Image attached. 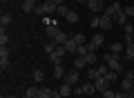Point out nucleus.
Segmentation results:
<instances>
[{"instance_id":"nucleus-44","label":"nucleus","mask_w":134,"mask_h":98,"mask_svg":"<svg viewBox=\"0 0 134 98\" xmlns=\"http://www.w3.org/2000/svg\"><path fill=\"white\" fill-rule=\"evenodd\" d=\"M130 94H134V85H132V91H130Z\"/></svg>"},{"instance_id":"nucleus-20","label":"nucleus","mask_w":134,"mask_h":98,"mask_svg":"<svg viewBox=\"0 0 134 98\" xmlns=\"http://www.w3.org/2000/svg\"><path fill=\"white\" fill-rule=\"evenodd\" d=\"M56 42H54V40H49L47 42V45H45V54H47V56H49V54H54V51H56Z\"/></svg>"},{"instance_id":"nucleus-46","label":"nucleus","mask_w":134,"mask_h":98,"mask_svg":"<svg viewBox=\"0 0 134 98\" xmlns=\"http://www.w3.org/2000/svg\"><path fill=\"white\" fill-rule=\"evenodd\" d=\"M100 98H103V96H100Z\"/></svg>"},{"instance_id":"nucleus-6","label":"nucleus","mask_w":134,"mask_h":98,"mask_svg":"<svg viewBox=\"0 0 134 98\" xmlns=\"http://www.w3.org/2000/svg\"><path fill=\"white\" fill-rule=\"evenodd\" d=\"M94 87H96V91H100V94H103L105 89H110V83H107V80L103 78V76H100V78H96V80H94Z\"/></svg>"},{"instance_id":"nucleus-8","label":"nucleus","mask_w":134,"mask_h":98,"mask_svg":"<svg viewBox=\"0 0 134 98\" xmlns=\"http://www.w3.org/2000/svg\"><path fill=\"white\" fill-rule=\"evenodd\" d=\"M121 60H123V65H125V62H132V60H134V42H132V45H127V49H125V56L121 58Z\"/></svg>"},{"instance_id":"nucleus-21","label":"nucleus","mask_w":134,"mask_h":98,"mask_svg":"<svg viewBox=\"0 0 134 98\" xmlns=\"http://www.w3.org/2000/svg\"><path fill=\"white\" fill-rule=\"evenodd\" d=\"M87 76H90V80H92V83H94L96 78H100V74L96 71V67H90V69H87Z\"/></svg>"},{"instance_id":"nucleus-28","label":"nucleus","mask_w":134,"mask_h":98,"mask_svg":"<svg viewBox=\"0 0 134 98\" xmlns=\"http://www.w3.org/2000/svg\"><path fill=\"white\" fill-rule=\"evenodd\" d=\"M90 25H92V29H100V16H92Z\"/></svg>"},{"instance_id":"nucleus-47","label":"nucleus","mask_w":134,"mask_h":98,"mask_svg":"<svg viewBox=\"0 0 134 98\" xmlns=\"http://www.w3.org/2000/svg\"><path fill=\"white\" fill-rule=\"evenodd\" d=\"M81 98H83V96H81Z\"/></svg>"},{"instance_id":"nucleus-5","label":"nucleus","mask_w":134,"mask_h":98,"mask_svg":"<svg viewBox=\"0 0 134 98\" xmlns=\"http://www.w3.org/2000/svg\"><path fill=\"white\" fill-rule=\"evenodd\" d=\"M87 7H90L94 14H98V11L105 9V2H103V0H87Z\"/></svg>"},{"instance_id":"nucleus-41","label":"nucleus","mask_w":134,"mask_h":98,"mask_svg":"<svg viewBox=\"0 0 134 98\" xmlns=\"http://www.w3.org/2000/svg\"><path fill=\"white\" fill-rule=\"evenodd\" d=\"M125 98H134V94H127V96H125Z\"/></svg>"},{"instance_id":"nucleus-24","label":"nucleus","mask_w":134,"mask_h":98,"mask_svg":"<svg viewBox=\"0 0 134 98\" xmlns=\"http://www.w3.org/2000/svg\"><path fill=\"white\" fill-rule=\"evenodd\" d=\"M65 20H67V22H72V25L78 22V14H76V11H69V14L65 16Z\"/></svg>"},{"instance_id":"nucleus-4","label":"nucleus","mask_w":134,"mask_h":98,"mask_svg":"<svg viewBox=\"0 0 134 98\" xmlns=\"http://www.w3.org/2000/svg\"><path fill=\"white\" fill-rule=\"evenodd\" d=\"M0 67H2V69L9 67V49H7V47H0Z\"/></svg>"},{"instance_id":"nucleus-30","label":"nucleus","mask_w":134,"mask_h":98,"mask_svg":"<svg viewBox=\"0 0 134 98\" xmlns=\"http://www.w3.org/2000/svg\"><path fill=\"white\" fill-rule=\"evenodd\" d=\"M83 91H85V96H90V94H94V91H96L94 83H90V85H83Z\"/></svg>"},{"instance_id":"nucleus-38","label":"nucleus","mask_w":134,"mask_h":98,"mask_svg":"<svg viewBox=\"0 0 134 98\" xmlns=\"http://www.w3.org/2000/svg\"><path fill=\"white\" fill-rule=\"evenodd\" d=\"M125 78H127V80H134V69H127V71H125Z\"/></svg>"},{"instance_id":"nucleus-10","label":"nucleus","mask_w":134,"mask_h":98,"mask_svg":"<svg viewBox=\"0 0 134 98\" xmlns=\"http://www.w3.org/2000/svg\"><path fill=\"white\" fill-rule=\"evenodd\" d=\"M92 45H96V47H100V45H103V42H105V36H103V33H100V31H94V36H92Z\"/></svg>"},{"instance_id":"nucleus-22","label":"nucleus","mask_w":134,"mask_h":98,"mask_svg":"<svg viewBox=\"0 0 134 98\" xmlns=\"http://www.w3.org/2000/svg\"><path fill=\"white\" fill-rule=\"evenodd\" d=\"M103 78H105V80H107L110 85H114V83H116V71H112V69H110V71H107L105 76H103Z\"/></svg>"},{"instance_id":"nucleus-16","label":"nucleus","mask_w":134,"mask_h":98,"mask_svg":"<svg viewBox=\"0 0 134 98\" xmlns=\"http://www.w3.org/2000/svg\"><path fill=\"white\" fill-rule=\"evenodd\" d=\"M83 58H85L87 67H96V60H98V58H96V54H94V51H90L87 56H83Z\"/></svg>"},{"instance_id":"nucleus-45","label":"nucleus","mask_w":134,"mask_h":98,"mask_svg":"<svg viewBox=\"0 0 134 98\" xmlns=\"http://www.w3.org/2000/svg\"><path fill=\"white\" fill-rule=\"evenodd\" d=\"M132 65H134V60H132Z\"/></svg>"},{"instance_id":"nucleus-7","label":"nucleus","mask_w":134,"mask_h":98,"mask_svg":"<svg viewBox=\"0 0 134 98\" xmlns=\"http://www.w3.org/2000/svg\"><path fill=\"white\" fill-rule=\"evenodd\" d=\"M112 22H114V18L107 14H100V29H112Z\"/></svg>"},{"instance_id":"nucleus-2","label":"nucleus","mask_w":134,"mask_h":98,"mask_svg":"<svg viewBox=\"0 0 134 98\" xmlns=\"http://www.w3.org/2000/svg\"><path fill=\"white\" fill-rule=\"evenodd\" d=\"M63 80H65L67 85H72V87H74V85H78V80H81V74H78V69H72V71H67V74H65V78H63Z\"/></svg>"},{"instance_id":"nucleus-3","label":"nucleus","mask_w":134,"mask_h":98,"mask_svg":"<svg viewBox=\"0 0 134 98\" xmlns=\"http://www.w3.org/2000/svg\"><path fill=\"white\" fill-rule=\"evenodd\" d=\"M40 7H43V14H56V9H58V5L54 0H43Z\"/></svg>"},{"instance_id":"nucleus-12","label":"nucleus","mask_w":134,"mask_h":98,"mask_svg":"<svg viewBox=\"0 0 134 98\" xmlns=\"http://www.w3.org/2000/svg\"><path fill=\"white\" fill-rule=\"evenodd\" d=\"M58 33H60L58 25H49V27H47V38H49V40H54V38H56Z\"/></svg>"},{"instance_id":"nucleus-27","label":"nucleus","mask_w":134,"mask_h":98,"mask_svg":"<svg viewBox=\"0 0 134 98\" xmlns=\"http://www.w3.org/2000/svg\"><path fill=\"white\" fill-rule=\"evenodd\" d=\"M69 11H72V9H69V7H67V5H58L56 14H58V16H67V14H69Z\"/></svg>"},{"instance_id":"nucleus-37","label":"nucleus","mask_w":134,"mask_h":98,"mask_svg":"<svg viewBox=\"0 0 134 98\" xmlns=\"http://www.w3.org/2000/svg\"><path fill=\"white\" fill-rule=\"evenodd\" d=\"M74 96H76V98L85 96V91H83V87H78V85H76V87H74Z\"/></svg>"},{"instance_id":"nucleus-23","label":"nucleus","mask_w":134,"mask_h":98,"mask_svg":"<svg viewBox=\"0 0 134 98\" xmlns=\"http://www.w3.org/2000/svg\"><path fill=\"white\" fill-rule=\"evenodd\" d=\"M87 54H90V47H87V45H78L76 56H87Z\"/></svg>"},{"instance_id":"nucleus-13","label":"nucleus","mask_w":134,"mask_h":98,"mask_svg":"<svg viewBox=\"0 0 134 98\" xmlns=\"http://www.w3.org/2000/svg\"><path fill=\"white\" fill-rule=\"evenodd\" d=\"M69 38H72V36H69V33H65V31H60V33H58L56 38H54V42H56V45H65V42L69 40Z\"/></svg>"},{"instance_id":"nucleus-43","label":"nucleus","mask_w":134,"mask_h":98,"mask_svg":"<svg viewBox=\"0 0 134 98\" xmlns=\"http://www.w3.org/2000/svg\"><path fill=\"white\" fill-rule=\"evenodd\" d=\"M2 98H16V96H2Z\"/></svg>"},{"instance_id":"nucleus-42","label":"nucleus","mask_w":134,"mask_h":98,"mask_svg":"<svg viewBox=\"0 0 134 98\" xmlns=\"http://www.w3.org/2000/svg\"><path fill=\"white\" fill-rule=\"evenodd\" d=\"M78 2H83V5H87V0H78Z\"/></svg>"},{"instance_id":"nucleus-26","label":"nucleus","mask_w":134,"mask_h":98,"mask_svg":"<svg viewBox=\"0 0 134 98\" xmlns=\"http://www.w3.org/2000/svg\"><path fill=\"white\" fill-rule=\"evenodd\" d=\"M38 89H40V87H34V85H31V87L27 89V94H25V96H29V98H38Z\"/></svg>"},{"instance_id":"nucleus-19","label":"nucleus","mask_w":134,"mask_h":98,"mask_svg":"<svg viewBox=\"0 0 134 98\" xmlns=\"http://www.w3.org/2000/svg\"><path fill=\"white\" fill-rule=\"evenodd\" d=\"M67 71L63 69V65H54V78H65Z\"/></svg>"},{"instance_id":"nucleus-34","label":"nucleus","mask_w":134,"mask_h":98,"mask_svg":"<svg viewBox=\"0 0 134 98\" xmlns=\"http://www.w3.org/2000/svg\"><path fill=\"white\" fill-rule=\"evenodd\" d=\"M123 33H125V42L132 45V42H134V31H123Z\"/></svg>"},{"instance_id":"nucleus-11","label":"nucleus","mask_w":134,"mask_h":98,"mask_svg":"<svg viewBox=\"0 0 134 98\" xmlns=\"http://www.w3.org/2000/svg\"><path fill=\"white\" fill-rule=\"evenodd\" d=\"M36 2H34V0H23V11L25 14H29V11H36Z\"/></svg>"},{"instance_id":"nucleus-35","label":"nucleus","mask_w":134,"mask_h":98,"mask_svg":"<svg viewBox=\"0 0 134 98\" xmlns=\"http://www.w3.org/2000/svg\"><path fill=\"white\" fill-rule=\"evenodd\" d=\"M123 11H125V16H127V18H132V16H134V5H127V7H123Z\"/></svg>"},{"instance_id":"nucleus-17","label":"nucleus","mask_w":134,"mask_h":98,"mask_svg":"<svg viewBox=\"0 0 134 98\" xmlns=\"http://www.w3.org/2000/svg\"><path fill=\"white\" fill-rule=\"evenodd\" d=\"M65 49H67V51H72V54H76V49H78V42L74 40V38H69V40L65 42Z\"/></svg>"},{"instance_id":"nucleus-33","label":"nucleus","mask_w":134,"mask_h":98,"mask_svg":"<svg viewBox=\"0 0 134 98\" xmlns=\"http://www.w3.org/2000/svg\"><path fill=\"white\" fill-rule=\"evenodd\" d=\"M100 96H103V98H116V91H114V89H105Z\"/></svg>"},{"instance_id":"nucleus-25","label":"nucleus","mask_w":134,"mask_h":98,"mask_svg":"<svg viewBox=\"0 0 134 98\" xmlns=\"http://www.w3.org/2000/svg\"><path fill=\"white\" fill-rule=\"evenodd\" d=\"M0 25H2V29H5L7 25H11V16L9 14H2V16H0Z\"/></svg>"},{"instance_id":"nucleus-36","label":"nucleus","mask_w":134,"mask_h":98,"mask_svg":"<svg viewBox=\"0 0 134 98\" xmlns=\"http://www.w3.org/2000/svg\"><path fill=\"white\" fill-rule=\"evenodd\" d=\"M123 51V45H121V42H114V45H112V54H121Z\"/></svg>"},{"instance_id":"nucleus-32","label":"nucleus","mask_w":134,"mask_h":98,"mask_svg":"<svg viewBox=\"0 0 134 98\" xmlns=\"http://www.w3.org/2000/svg\"><path fill=\"white\" fill-rule=\"evenodd\" d=\"M72 38H74V40L78 42V45H87V40H85V36H83V33H74Z\"/></svg>"},{"instance_id":"nucleus-14","label":"nucleus","mask_w":134,"mask_h":98,"mask_svg":"<svg viewBox=\"0 0 134 98\" xmlns=\"http://www.w3.org/2000/svg\"><path fill=\"white\" fill-rule=\"evenodd\" d=\"M112 18H114L116 25H125V22H127V16H125V11H119V14H114Z\"/></svg>"},{"instance_id":"nucleus-40","label":"nucleus","mask_w":134,"mask_h":98,"mask_svg":"<svg viewBox=\"0 0 134 98\" xmlns=\"http://www.w3.org/2000/svg\"><path fill=\"white\" fill-rule=\"evenodd\" d=\"M54 2H56V5H65V0H54Z\"/></svg>"},{"instance_id":"nucleus-31","label":"nucleus","mask_w":134,"mask_h":98,"mask_svg":"<svg viewBox=\"0 0 134 98\" xmlns=\"http://www.w3.org/2000/svg\"><path fill=\"white\" fill-rule=\"evenodd\" d=\"M7 42H9V36L5 33V29L0 31V47H7Z\"/></svg>"},{"instance_id":"nucleus-18","label":"nucleus","mask_w":134,"mask_h":98,"mask_svg":"<svg viewBox=\"0 0 134 98\" xmlns=\"http://www.w3.org/2000/svg\"><path fill=\"white\" fill-rule=\"evenodd\" d=\"M132 85H134V80H127V78H123V83H121V91L130 94V91H132Z\"/></svg>"},{"instance_id":"nucleus-39","label":"nucleus","mask_w":134,"mask_h":98,"mask_svg":"<svg viewBox=\"0 0 134 98\" xmlns=\"http://www.w3.org/2000/svg\"><path fill=\"white\" fill-rule=\"evenodd\" d=\"M54 98H65V96H60V91H54Z\"/></svg>"},{"instance_id":"nucleus-1","label":"nucleus","mask_w":134,"mask_h":98,"mask_svg":"<svg viewBox=\"0 0 134 98\" xmlns=\"http://www.w3.org/2000/svg\"><path fill=\"white\" fill-rule=\"evenodd\" d=\"M105 65L110 67L112 71H123L125 67H123V60H121V54H105Z\"/></svg>"},{"instance_id":"nucleus-15","label":"nucleus","mask_w":134,"mask_h":98,"mask_svg":"<svg viewBox=\"0 0 134 98\" xmlns=\"http://www.w3.org/2000/svg\"><path fill=\"white\" fill-rule=\"evenodd\" d=\"M72 67L81 71L83 67H87V62H85V58H83V56H76V58H74V65H72Z\"/></svg>"},{"instance_id":"nucleus-29","label":"nucleus","mask_w":134,"mask_h":98,"mask_svg":"<svg viewBox=\"0 0 134 98\" xmlns=\"http://www.w3.org/2000/svg\"><path fill=\"white\" fill-rule=\"evenodd\" d=\"M34 80H36V83H43V80H45L43 69H36V71H34Z\"/></svg>"},{"instance_id":"nucleus-9","label":"nucleus","mask_w":134,"mask_h":98,"mask_svg":"<svg viewBox=\"0 0 134 98\" xmlns=\"http://www.w3.org/2000/svg\"><path fill=\"white\" fill-rule=\"evenodd\" d=\"M58 91H60V96L69 98V96H72V94H74V87H72V85H67V83H63V85H60V89H58Z\"/></svg>"}]
</instances>
